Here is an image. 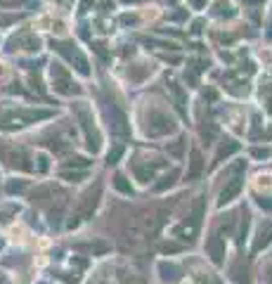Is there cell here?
<instances>
[{"label": "cell", "mask_w": 272, "mask_h": 284, "mask_svg": "<svg viewBox=\"0 0 272 284\" xmlns=\"http://www.w3.org/2000/svg\"><path fill=\"white\" fill-rule=\"evenodd\" d=\"M270 239H272V223L267 225V232H263V230H260V234H258V241H256V247H253V249L258 251V249L265 247V244H267Z\"/></svg>", "instance_id": "obj_6"}, {"label": "cell", "mask_w": 272, "mask_h": 284, "mask_svg": "<svg viewBox=\"0 0 272 284\" xmlns=\"http://www.w3.org/2000/svg\"><path fill=\"white\" fill-rule=\"evenodd\" d=\"M204 168V161H201V154L199 152H192V161H190V171H187V180H194Z\"/></svg>", "instance_id": "obj_4"}, {"label": "cell", "mask_w": 272, "mask_h": 284, "mask_svg": "<svg viewBox=\"0 0 272 284\" xmlns=\"http://www.w3.org/2000/svg\"><path fill=\"white\" fill-rule=\"evenodd\" d=\"M78 116L83 118V131H85V138H88V147L95 152V149H100V133L95 128V121H90V111L85 107H78Z\"/></svg>", "instance_id": "obj_1"}, {"label": "cell", "mask_w": 272, "mask_h": 284, "mask_svg": "<svg viewBox=\"0 0 272 284\" xmlns=\"http://www.w3.org/2000/svg\"><path fill=\"white\" fill-rule=\"evenodd\" d=\"M100 194H102V185H95L93 189H88V192L83 194L81 204H78V216H81V218H88L90 213L95 211L97 201H100Z\"/></svg>", "instance_id": "obj_2"}, {"label": "cell", "mask_w": 272, "mask_h": 284, "mask_svg": "<svg viewBox=\"0 0 272 284\" xmlns=\"http://www.w3.org/2000/svg\"><path fill=\"white\" fill-rule=\"evenodd\" d=\"M208 249H211V256H213V261H215V263H222V256H225V247L220 244V239H218V237H213V239H211Z\"/></svg>", "instance_id": "obj_5"}, {"label": "cell", "mask_w": 272, "mask_h": 284, "mask_svg": "<svg viewBox=\"0 0 272 284\" xmlns=\"http://www.w3.org/2000/svg\"><path fill=\"white\" fill-rule=\"evenodd\" d=\"M242 187H244V180H242V178H235V180L230 182L228 187L220 192V206H222V204H228V201H232V199H235L237 194L242 192Z\"/></svg>", "instance_id": "obj_3"}]
</instances>
